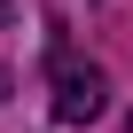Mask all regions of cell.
<instances>
[{
  "mask_svg": "<svg viewBox=\"0 0 133 133\" xmlns=\"http://www.w3.org/2000/svg\"><path fill=\"white\" fill-rule=\"evenodd\" d=\"M102 94H110V86H102L94 63H71V55L55 63V117H63V125H94V117H102Z\"/></svg>",
  "mask_w": 133,
  "mask_h": 133,
  "instance_id": "6da1fadb",
  "label": "cell"
},
{
  "mask_svg": "<svg viewBox=\"0 0 133 133\" xmlns=\"http://www.w3.org/2000/svg\"><path fill=\"white\" fill-rule=\"evenodd\" d=\"M0 94H8V71H0Z\"/></svg>",
  "mask_w": 133,
  "mask_h": 133,
  "instance_id": "3957f363",
  "label": "cell"
},
{
  "mask_svg": "<svg viewBox=\"0 0 133 133\" xmlns=\"http://www.w3.org/2000/svg\"><path fill=\"white\" fill-rule=\"evenodd\" d=\"M0 24H8V0H0Z\"/></svg>",
  "mask_w": 133,
  "mask_h": 133,
  "instance_id": "7a4b0ae2",
  "label": "cell"
}]
</instances>
